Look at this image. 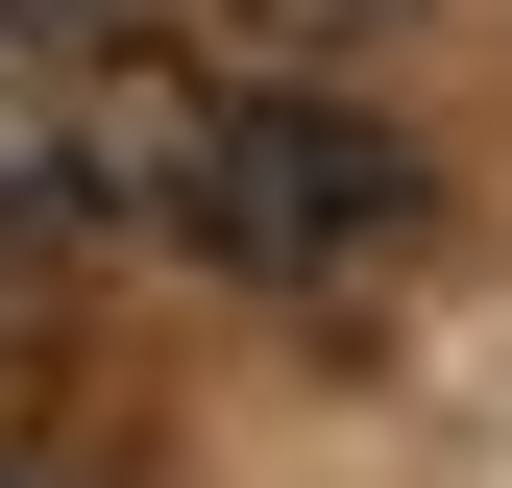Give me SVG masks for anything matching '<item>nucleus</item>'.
<instances>
[{
	"mask_svg": "<svg viewBox=\"0 0 512 488\" xmlns=\"http://www.w3.org/2000/svg\"><path fill=\"white\" fill-rule=\"evenodd\" d=\"M220 74H171L122 0H0V220L49 244H196Z\"/></svg>",
	"mask_w": 512,
	"mask_h": 488,
	"instance_id": "1",
	"label": "nucleus"
},
{
	"mask_svg": "<svg viewBox=\"0 0 512 488\" xmlns=\"http://www.w3.org/2000/svg\"><path fill=\"white\" fill-rule=\"evenodd\" d=\"M415 220H439V196H415V147H391L366 98H220L196 269H244V293H366Z\"/></svg>",
	"mask_w": 512,
	"mask_h": 488,
	"instance_id": "2",
	"label": "nucleus"
},
{
	"mask_svg": "<svg viewBox=\"0 0 512 488\" xmlns=\"http://www.w3.org/2000/svg\"><path fill=\"white\" fill-rule=\"evenodd\" d=\"M49 391V220H0V415Z\"/></svg>",
	"mask_w": 512,
	"mask_h": 488,
	"instance_id": "3",
	"label": "nucleus"
},
{
	"mask_svg": "<svg viewBox=\"0 0 512 488\" xmlns=\"http://www.w3.org/2000/svg\"><path fill=\"white\" fill-rule=\"evenodd\" d=\"M244 25H269V49H293V74H342V49H391V25H415V0H244Z\"/></svg>",
	"mask_w": 512,
	"mask_h": 488,
	"instance_id": "4",
	"label": "nucleus"
},
{
	"mask_svg": "<svg viewBox=\"0 0 512 488\" xmlns=\"http://www.w3.org/2000/svg\"><path fill=\"white\" fill-rule=\"evenodd\" d=\"M122 25H147V0H122Z\"/></svg>",
	"mask_w": 512,
	"mask_h": 488,
	"instance_id": "5",
	"label": "nucleus"
}]
</instances>
